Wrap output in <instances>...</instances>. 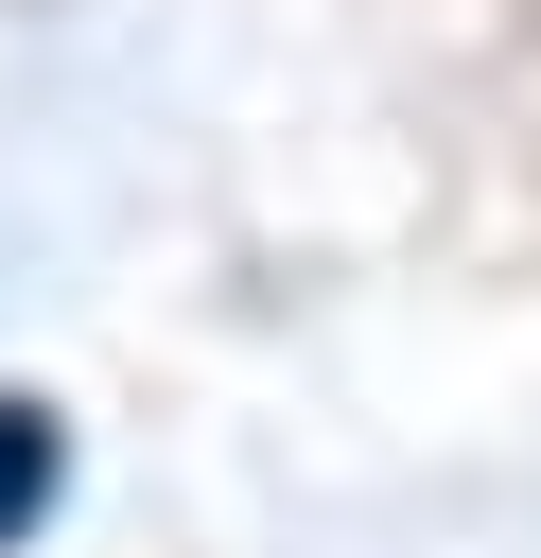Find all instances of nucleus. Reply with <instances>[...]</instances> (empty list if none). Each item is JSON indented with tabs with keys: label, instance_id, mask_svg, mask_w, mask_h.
<instances>
[{
	"label": "nucleus",
	"instance_id": "f257e3e1",
	"mask_svg": "<svg viewBox=\"0 0 541 558\" xmlns=\"http://www.w3.org/2000/svg\"><path fill=\"white\" fill-rule=\"evenodd\" d=\"M35 506H52V418H35V401H0V541H17Z\"/></svg>",
	"mask_w": 541,
	"mask_h": 558
}]
</instances>
